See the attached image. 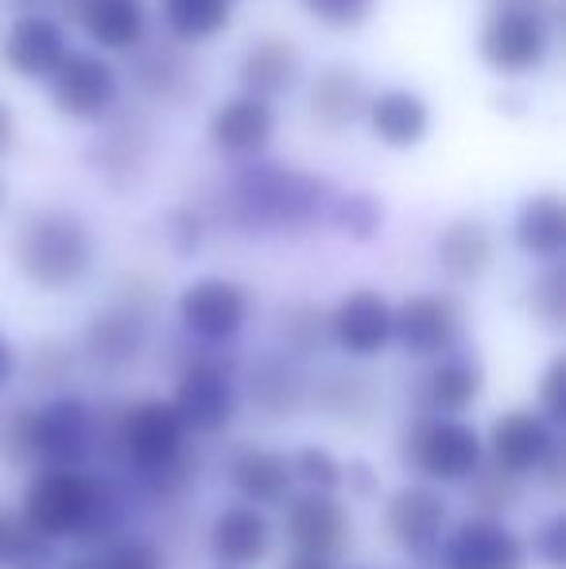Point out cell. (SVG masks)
<instances>
[{
	"label": "cell",
	"instance_id": "49",
	"mask_svg": "<svg viewBox=\"0 0 566 569\" xmlns=\"http://www.w3.org/2000/svg\"><path fill=\"white\" fill-rule=\"evenodd\" d=\"M489 8H524V12H539L559 23V0H489Z\"/></svg>",
	"mask_w": 566,
	"mask_h": 569
},
{
	"label": "cell",
	"instance_id": "33",
	"mask_svg": "<svg viewBox=\"0 0 566 569\" xmlns=\"http://www.w3.org/2000/svg\"><path fill=\"white\" fill-rule=\"evenodd\" d=\"M137 86L143 98L159 101V106H182L195 93V78H190V62L171 47H156V51L137 59Z\"/></svg>",
	"mask_w": 566,
	"mask_h": 569
},
{
	"label": "cell",
	"instance_id": "39",
	"mask_svg": "<svg viewBox=\"0 0 566 569\" xmlns=\"http://www.w3.org/2000/svg\"><path fill=\"white\" fill-rule=\"evenodd\" d=\"M31 399H0V465L4 469H31Z\"/></svg>",
	"mask_w": 566,
	"mask_h": 569
},
{
	"label": "cell",
	"instance_id": "2",
	"mask_svg": "<svg viewBox=\"0 0 566 569\" xmlns=\"http://www.w3.org/2000/svg\"><path fill=\"white\" fill-rule=\"evenodd\" d=\"M334 190L322 174L249 159L226 182V218L245 237H302L326 221Z\"/></svg>",
	"mask_w": 566,
	"mask_h": 569
},
{
	"label": "cell",
	"instance_id": "54",
	"mask_svg": "<svg viewBox=\"0 0 566 569\" xmlns=\"http://www.w3.org/2000/svg\"><path fill=\"white\" fill-rule=\"evenodd\" d=\"M357 569H377V566H357Z\"/></svg>",
	"mask_w": 566,
	"mask_h": 569
},
{
	"label": "cell",
	"instance_id": "27",
	"mask_svg": "<svg viewBox=\"0 0 566 569\" xmlns=\"http://www.w3.org/2000/svg\"><path fill=\"white\" fill-rule=\"evenodd\" d=\"M151 159V132L137 120H117L90 151V167L98 174V182H106L109 190H132L143 182Z\"/></svg>",
	"mask_w": 566,
	"mask_h": 569
},
{
	"label": "cell",
	"instance_id": "50",
	"mask_svg": "<svg viewBox=\"0 0 566 569\" xmlns=\"http://www.w3.org/2000/svg\"><path fill=\"white\" fill-rule=\"evenodd\" d=\"M276 569H341V566L326 562V558H315V555H295V550H287L280 562H276Z\"/></svg>",
	"mask_w": 566,
	"mask_h": 569
},
{
	"label": "cell",
	"instance_id": "31",
	"mask_svg": "<svg viewBox=\"0 0 566 569\" xmlns=\"http://www.w3.org/2000/svg\"><path fill=\"white\" fill-rule=\"evenodd\" d=\"M276 345L272 349L287 352L291 360L299 365H310L318 360L322 352H330V330H326V307L310 299H295V302H284L280 315H276Z\"/></svg>",
	"mask_w": 566,
	"mask_h": 569
},
{
	"label": "cell",
	"instance_id": "20",
	"mask_svg": "<svg viewBox=\"0 0 566 569\" xmlns=\"http://www.w3.org/2000/svg\"><path fill=\"white\" fill-rule=\"evenodd\" d=\"M121 98V74L106 54L70 51L51 74V106L70 120H101Z\"/></svg>",
	"mask_w": 566,
	"mask_h": 569
},
{
	"label": "cell",
	"instance_id": "21",
	"mask_svg": "<svg viewBox=\"0 0 566 569\" xmlns=\"http://www.w3.org/2000/svg\"><path fill=\"white\" fill-rule=\"evenodd\" d=\"M380 403H385V388L373 372L357 365L326 368V372L310 376V399L307 411H315L322 422L341 430H365L380 419Z\"/></svg>",
	"mask_w": 566,
	"mask_h": 569
},
{
	"label": "cell",
	"instance_id": "56",
	"mask_svg": "<svg viewBox=\"0 0 566 569\" xmlns=\"http://www.w3.org/2000/svg\"><path fill=\"white\" fill-rule=\"evenodd\" d=\"M411 569H419V566H411Z\"/></svg>",
	"mask_w": 566,
	"mask_h": 569
},
{
	"label": "cell",
	"instance_id": "5",
	"mask_svg": "<svg viewBox=\"0 0 566 569\" xmlns=\"http://www.w3.org/2000/svg\"><path fill=\"white\" fill-rule=\"evenodd\" d=\"M179 341L182 352L171 360L175 380L167 403L175 407V415L182 419V427H187V435L195 442L226 438L245 415L241 368H237V360L229 352L198 349L187 338Z\"/></svg>",
	"mask_w": 566,
	"mask_h": 569
},
{
	"label": "cell",
	"instance_id": "23",
	"mask_svg": "<svg viewBox=\"0 0 566 569\" xmlns=\"http://www.w3.org/2000/svg\"><path fill=\"white\" fill-rule=\"evenodd\" d=\"M0 54H4V67L12 74L39 82V78H51L62 67V59L70 54V43L59 20H51L43 12H28L8 28Z\"/></svg>",
	"mask_w": 566,
	"mask_h": 569
},
{
	"label": "cell",
	"instance_id": "47",
	"mask_svg": "<svg viewBox=\"0 0 566 569\" xmlns=\"http://www.w3.org/2000/svg\"><path fill=\"white\" fill-rule=\"evenodd\" d=\"M528 485H536L539 492H547V496H563L566 492V438L544 457V465L532 472Z\"/></svg>",
	"mask_w": 566,
	"mask_h": 569
},
{
	"label": "cell",
	"instance_id": "4",
	"mask_svg": "<svg viewBox=\"0 0 566 569\" xmlns=\"http://www.w3.org/2000/svg\"><path fill=\"white\" fill-rule=\"evenodd\" d=\"M12 263L36 291H75L98 268V237L75 210H31L12 232Z\"/></svg>",
	"mask_w": 566,
	"mask_h": 569
},
{
	"label": "cell",
	"instance_id": "30",
	"mask_svg": "<svg viewBox=\"0 0 566 569\" xmlns=\"http://www.w3.org/2000/svg\"><path fill=\"white\" fill-rule=\"evenodd\" d=\"M75 12L86 36L106 51H137L148 28L140 0H78Z\"/></svg>",
	"mask_w": 566,
	"mask_h": 569
},
{
	"label": "cell",
	"instance_id": "18",
	"mask_svg": "<svg viewBox=\"0 0 566 569\" xmlns=\"http://www.w3.org/2000/svg\"><path fill=\"white\" fill-rule=\"evenodd\" d=\"M241 399L265 422L299 419L310 399V368L280 349H265L241 372Z\"/></svg>",
	"mask_w": 566,
	"mask_h": 569
},
{
	"label": "cell",
	"instance_id": "9",
	"mask_svg": "<svg viewBox=\"0 0 566 569\" xmlns=\"http://www.w3.org/2000/svg\"><path fill=\"white\" fill-rule=\"evenodd\" d=\"M252 315V299L245 283L229 276H198L175 295V326L179 338L198 349L229 352L245 333Z\"/></svg>",
	"mask_w": 566,
	"mask_h": 569
},
{
	"label": "cell",
	"instance_id": "3",
	"mask_svg": "<svg viewBox=\"0 0 566 569\" xmlns=\"http://www.w3.org/2000/svg\"><path fill=\"white\" fill-rule=\"evenodd\" d=\"M159 287L143 271H129L117 279L109 302H101L86 318L78 333V360L82 368L98 376H125L151 352L156 341V318H159Z\"/></svg>",
	"mask_w": 566,
	"mask_h": 569
},
{
	"label": "cell",
	"instance_id": "43",
	"mask_svg": "<svg viewBox=\"0 0 566 569\" xmlns=\"http://www.w3.org/2000/svg\"><path fill=\"white\" fill-rule=\"evenodd\" d=\"M163 240L179 260L198 256L206 244V213L198 206H171L163 218Z\"/></svg>",
	"mask_w": 566,
	"mask_h": 569
},
{
	"label": "cell",
	"instance_id": "13",
	"mask_svg": "<svg viewBox=\"0 0 566 569\" xmlns=\"http://www.w3.org/2000/svg\"><path fill=\"white\" fill-rule=\"evenodd\" d=\"M430 569H532V562L524 531H516L513 519L466 511V516H454Z\"/></svg>",
	"mask_w": 566,
	"mask_h": 569
},
{
	"label": "cell",
	"instance_id": "34",
	"mask_svg": "<svg viewBox=\"0 0 566 569\" xmlns=\"http://www.w3.org/2000/svg\"><path fill=\"white\" fill-rule=\"evenodd\" d=\"M466 503L474 516H493V519H508L513 511H520L524 496H528V480L513 477V472L497 469V465L485 461L474 477L461 485Z\"/></svg>",
	"mask_w": 566,
	"mask_h": 569
},
{
	"label": "cell",
	"instance_id": "29",
	"mask_svg": "<svg viewBox=\"0 0 566 569\" xmlns=\"http://www.w3.org/2000/svg\"><path fill=\"white\" fill-rule=\"evenodd\" d=\"M365 124L380 143L396 151H411L430 132V106L416 90H380L369 98Z\"/></svg>",
	"mask_w": 566,
	"mask_h": 569
},
{
	"label": "cell",
	"instance_id": "44",
	"mask_svg": "<svg viewBox=\"0 0 566 569\" xmlns=\"http://www.w3.org/2000/svg\"><path fill=\"white\" fill-rule=\"evenodd\" d=\"M341 492L354 503H377L385 496V472H380V465L365 453L341 457Z\"/></svg>",
	"mask_w": 566,
	"mask_h": 569
},
{
	"label": "cell",
	"instance_id": "46",
	"mask_svg": "<svg viewBox=\"0 0 566 569\" xmlns=\"http://www.w3.org/2000/svg\"><path fill=\"white\" fill-rule=\"evenodd\" d=\"M16 516V511H12ZM62 562L59 547L47 542L43 535L28 531V527L16 519V539H12V555H8V566L4 569H54Z\"/></svg>",
	"mask_w": 566,
	"mask_h": 569
},
{
	"label": "cell",
	"instance_id": "1",
	"mask_svg": "<svg viewBox=\"0 0 566 569\" xmlns=\"http://www.w3.org/2000/svg\"><path fill=\"white\" fill-rule=\"evenodd\" d=\"M137 503L106 469H28L16 503V519L54 547L106 550L132 531Z\"/></svg>",
	"mask_w": 566,
	"mask_h": 569
},
{
	"label": "cell",
	"instance_id": "35",
	"mask_svg": "<svg viewBox=\"0 0 566 569\" xmlns=\"http://www.w3.org/2000/svg\"><path fill=\"white\" fill-rule=\"evenodd\" d=\"M234 0H163V20L179 43H206L226 31Z\"/></svg>",
	"mask_w": 566,
	"mask_h": 569
},
{
	"label": "cell",
	"instance_id": "7",
	"mask_svg": "<svg viewBox=\"0 0 566 569\" xmlns=\"http://www.w3.org/2000/svg\"><path fill=\"white\" fill-rule=\"evenodd\" d=\"M101 450V407L82 391H59L31 415V469H90Z\"/></svg>",
	"mask_w": 566,
	"mask_h": 569
},
{
	"label": "cell",
	"instance_id": "55",
	"mask_svg": "<svg viewBox=\"0 0 566 569\" xmlns=\"http://www.w3.org/2000/svg\"><path fill=\"white\" fill-rule=\"evenodd\" d=\"M0 202H4V190H0Z\"/></svg>",
	"mask_w": 566,
	"mask_h": 569
},
{
	"label": "cell",
	"instance_id": "51",
	"mask_svg": "<svg viewBox=\"0 0 566 569\" xmlns=\"http://www.w3.org/2000/svg\"><path fill=\"white\" fill-rule=\"evenodd\" d=\"M12 539H16V516L8 508H0V569L8 566V555H12Z\"/></svg>",
	"mask_w": 566,
	"mask_h": 569
},
{
	"label": "cell",
	"instance_id": "14",
	"mask_svg": "<svg viewBox=\"0 0 566 569\" xmlns=\"http://www.w3.org/2000/svg\"><path fill=\"white\" fill-rule=\"evenodd\" d=\"M330 349L349 365H369L393 349V299L377 287H349L334 307H326Z\"/></svg>",
	"mask_w": 566,
	"mask_h": 569
},
{
	"label": "cell",
	"instance_id": "32",
	"mask_svg": "<svg viewBox=\"0 0 566 569\" xmlns=\"http://www.w3.org/2000/svg\"><path fill=\"white\" fill-rule=\"evenodd\" d=\"M82 368L75 341L67 338H39L28 352H20V380H28L39 399L59 396V391H75V376Z\"/></svg>",
	"mask_w": 566,
	"mask_h": 569
},
{
	"label": "cell",
	"instance_id": "10",
	"mask_svg": "<svg viewBox=\"0 0 566 569\" xmlns=\"http://www.w3.org/2000/svg\"><path fill=\"white\" fill-rule=\"evenodd\" d=\"M469 333L466 302L454 291H411L393 302V345L408 360L430 365L461 349Z\"/></svg>",
	"mask_w": 566,
	"mask_h": 569
},
{
	"label": "cell",
	"instance_id": "25",
	"mask_svg": "<svg viewBox=\"0 0 566 569\" xmlns=\"http://www.w3.org/2000/svg\"><path fill=\"white\" fill-rule=\"evenodd\" d=\"M369 98L373 93L361 70L346 67V62H330V67L318 70V78L310 82L307 109L318 128H326V132H346L357 120H365Z\"/></svg>",
	"mask_w": 566,
	"mask_h": 569
},
{
	"label": "cell",
	"instance_id": "37",
	"mask_svg": "<svg viewBox=\"0 0 566 569\" xmlns=\"http://www.w3.org/2000/svg\"><path fill=\"white\" fill-rule=\"evenodd\" d=\"M295 492H318V496H341V457L322 442H302L287 450Z\"/></svg>",
	"mask_w": 566,
	"mask_h": 569
},
{
	"label": "cell",
	"instance_id": "22",
	"mask_svg": "<svg viewBox=\"0 0 566 569\" xmlns=\"http://www.w3.org/2000/svg\"><path fill=\"white\" fill-rule=\"evenodd\" d=\"M435 263L450 283H481L497 263V232L477 213L450 218L435 237Z\"/></svg>",
	"mask_w": 566,
	"mask_h": 569
},
{
	"label": "cell",
	"instance_id": "45",
	"mask_svg": "<svg viewBox=\"0 0 566 569\" xmlns=\"http://www.w3.org/2000/svg\"><path fill=\"white\" fill-rule=\"evenodd\" d=\"M380 0H302L310 16L330 31H357L373 20Z\"/></svg>",
	"mask_w": 566,
	"mask_h": 569
},
{
	"label": "cell",
	"instance_id": "53",
	"mask_svg": "<svg viewBox=\"0 0 566 569\" xmlns=\"http://www.w3.org/2000/svg\"><path fill=\"white\" fill-rule=\"evenodd\" d=\"M54 569H98V562L93 558H70V562H59Z\"/></svg>",
	"mask_w": 566,
	"mask_h": 569
},
{
	"label": "cell",
	"instance_id": "38",
	"mask_svg": "<svg viewBox=\"0 0 566 569\" xmlns=\"http://www.w3.org/2000/svg\"><path fill=\"white\" fill-rule=\"evenodd\" d=\"M524 302H528L532 322L544 326V330H552V333H563V326H566V268H563V260L544 263V271L528 283Z\"/></svg>",
	"mask_w": 566,
	"mask_h": 569
},
{
	"label": "cell",
	"instance_id": "52",
	"mask_svg": "<svg viewBox=\"0 0 566 569\" xmlns=\"http://www.w3.org/2000/svg\"><path fill=\"white\" fill-rule=\"evenodd\" d=\"M12 136H16V120H12V109L0 101V151L12 148Z\"/></svg>",
	"mask_w": 566,
	"mask_h": 569
},
{
	"label": "cell",
	"instance_id": "48",
	"mask_svg": "<svg viewBox=\"0 0 566 569\" xmlns=\"http://www.w3.org/2000/svg\"><path fill=\"white\" fill-rule=\"evenodd\" d=\"M16 380H20V345L0 330V399H8Z\"/></svg>",
	"mask_w": 566,
	"mask_h": 569
},
{
	"label": "cell",
	"instance_id": "11",
	"mask_svg": "<svg viewBox=\"0 0 566 569\" xmlns=\"http://www.w3.org/2000/svg\"><path fill=\"white\" fill-rule=\"evenodd\" d=\"M276 535L295 555H315L326 562H341L357 547V516L341 496L295 492L280 508Z\"/></svg>",
	"mask_w": 566,
	"mask_h": 569
},
{
	"label": "cell",
	"instance_id": "36",
	"mask_svg": "<svg viewBox=\"0 0 566 569\" xmlns=\"http://www.w3.org/2000/svg\"><path fill=\"white\" fill-rule=\"evenodd\" d=\"M334 232H341L354 244H369L385 229V202L369 190H349V194H334L330 210H326Z\"/></svg>",
	"mask_w": 566,
	"mask_h": 569
},
{
	"label": "cell",
	"instance_id": "8",
	"mask_svg": "<svg viewBox=\"0 0 566 569\" xmlns=\"http://www.w3.org/2000/svg\"><path fill=\"white\" fill-rule=\"evenodd\" d=\"M454 523V503L443 488H430L424 480H400L380 496L377 527L385 542L411 566L430 569L446 531Z\"/></svg>",
	"mask_w": 566,
	"mask_h": 569
},
{
	"label": "cell",
	"instance_id": "17",
	"mask_svg": "<svg viewBox=\"0 0 566 569\" xmlns=\"http://www.w3.org/2000/svg\"><path fill=\"white\" fill-rule=\"evenodd\" d=\"M206 555L218 569H260L276 555V519L252 503L229 500L210 516L202 531Z\"/></svg>",
	"mask_w": 566,
	"mask_h": 569
},
{
	"label": "cell",
	"instance_id": "42",
	"mask_svg": "<svg viewBox=\"0 0 566 569\" xmlns=\"http://www.w3.org/2000/svg\"><path fill=\"white\" fill-rule=\"evenodd\" d=\"M532 407L555 427H566V352L547 357V365L536 376V391H532Z\"/></svg>",
	"mask_w": 566,
	"mask_h": 569
},
{
	"label": "cell",
	"instance_id": "26",
	"mask_svg": "<svg viewBox=\"0 0 566 569\" xmlns=\"http://www.w3.org/2000/svg\"><path fill=\"white\" fill-rule=\"evenodd\" d=\"M302 78V51L295 39L287 36H260L245 47L241 67H237V82L241 93L260 101H272L280 93L295 90Z\"/></svg>",
	"mask_w": 566,
	"mask_h": 569
},
{
	"label": "cell",
	"instance_id": "12",
	"mask_svg": "<svg viewBox=\"0 0 566 569\" xmlns=\"http://www.w3.org/2000/svg\"><path fill=\"white\" fill-rule=\"evenodd\" d=\"M555 23L524 8H489L477 36V54L489 70L505 78H524L552 59Z\"/></svg>",
	"mask_w": 566,
	"mask_h": 569
},
{
	"label": "cell",
	"instance_id": "28",
	"mask_svg": "<svg viewBox=\"0 0 566 569\" xmlns=\"http://www.w3.org/2000/svg\"><path fill=\"white\" fill-rule=\"evenodd\" d=\"M513 244L536 263H559L566 252V202L559 190H539L520 202L513 218Z\"/></svg>",
	"mask_w": 566,
	"mask_h": 569
},
{
	"label": "cell",
	"instance_id": "6",
	"mask_svg": "<svg viewBox=\"0 0 566 569\" xmlns=\"http://www.w3.org/2000/svg\"><path fill=\"white\" fill-rule=\"evenodd\" d=\"M408 480H424L430 488H461L485 465L481 427L474 419H446V415H411L396 438Z\"/></svg>",
	"mask_w": 566,
	"mask_h": 569
},
{
	"label": "cell",
	"instance_id": "15",
	"mask_svg": "<svg viewBox=\"0 0 566 569\" xmlns=\"http://www.w3.org/2000/svg\"><path fill=\"white\" fill-rule=\"evenodd\" d=\"M481 442L485 461L520 480H532V472L544 465V457L563 442V430L552 419H544L532 403H516L485 422Z\"/></svg>",
	"mask_w": 566,
	"mask_h": 569
},
{
	"label": "cell",
	"instance_id": "24",
	"mask_svg": "<svg viewBox=\"0 0 566 569\" xmlns=\"http://www.w3.org/2000/svg\"><path fill=\"white\" fill-rule=\"evenodd\" d=\"M276 136V109L272 101L237 93L226 98L210 117V140L229 159H257Z\"/></svg>",
	"mask_w": 566,
	"mask_h": 569
},
{
	"label": "cell",
	"instance_id": "19",
	"mask_svg": "<svg viewBox=\"0 0 566 569\" xmlns=\"http://www.w3.org/2000/svg\"><path fill=\"white\" fill-rule=\"evenodd\" d=\"M221 477H226L234 500L252 503L260 511H280L295 496L291 465H287V450L268 442H234L221 461Z\"/></svg>",
	"mask_w": 566,
	"mask_h": 569
},
{
	"label": "cell",
	"instance_id": "41",
	"mask_svg": "<svg viewBox=\"0 0 566 569\" xmlns=\"http://www.w3.org/2000/svg\"><path fill=\"white\" fill-rule=\"evenodd\" d=\"M524 547L536 569H566V511L552 508L547 516H539L536 527L524 535Z\"/></svg>",
	"mask_w": 566,
	"mask_h": 569
},
{
	"label": "cell",
	"instance_id": "40",
	"mask_svg": "<svg viewBox=\"0 0 566 569\" xmlns=\"http://www.w3.org/2000/svg\"><path fill=\"white\" fill-rule=\"evenodd\" d=\"M98 569H167V547L151 535H121L106 550L93 555Z\"/></svg>",
	"mask_w": 566,
	"mask_h": 569
},
{
	"label": "cell",
	"instance_id": "16",
	"mask_svg": "<svg viewBox=\"0 0 566 569\" xmlns=\"http://www.w3.org/2000/svg\"><path fill=\"white\" fill-rule=\"evenodd\" d=\"M489 388L485 360L469 345L446 352L424 365L411 388V415H446V419H469Z\"/></svg>",
	"mask_w": 566,
	"mask_h": 569
}]
</instances>
